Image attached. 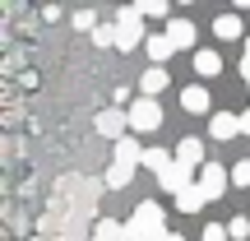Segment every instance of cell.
<instances>
[{"instance_id": "obj_10", "label": "cell", "mask_w": 250, "mask_h": 241, "mask_svg": "<svg viewBox=\"0 0 250 241\" xmlns=\"http://www.w3.org/2000/svg\"><path fill=\"white\" fill-rule=\"evenodd\" d=\"M181 107L195 111V116H204V111H208V88H204V84H190V88H181Z\"/></svg>"}, {"instance_id": "obj_27", "label": "cell", "mask_w": 250, "mask_h": 241, "mask_svg": "<svg viewBox=\"0 0 250 241\" xmlns=\"http://www.w3.org/2000/svg\"><path fill=\"white\" fill-rule=\"evenodd\" d=\"M162 241H186V237H176V232H167V237H162Z\"/></svg>"}, {"instance_id": "obj_8", "label": "cell", "mask_w": 250, "mask_h": 241, "mask_svg": "<svg viewBox=\"0 0 250 241\" xmlns=\"http://www.w3.org/2000/svg\"><path fill=\"white\" fill-rule=\"evenodd\" d=\"M176 162H181L186 172L204 167V144H199V139H181V144H176Z\"/></svg>"}, {"instance_id": "obj_2", "label": "cell", "mask_w": 250, "mask_h": 241, "mask_svg": "<svg viewBox=\"0 0 250 241\" xmlns=\"http://www.w3.org/2000/svg\"><path fill=\"white\" fill-rule=\"evenodd\" d=\"M139 5H125L116 14V51H134V46L144 42V23H139Z\"/></svg>"}, {"instance_id": "obj_14", "label": "cell", "mask_w": 250, "mask_h": 241, "mask_svg": "<svg viewBox=\"0 0 250 241\" xmlns=\"http://www.w3.org/2000/svg\"><path fill=\"white\" fill-rule=\"evenodd\" d=\"M116 162H121V167H139V162H144V149L130 139V134H125V139L116 144Z\"/></svg>"}, {"instance_id": "obj_18", "label": "cell", "mask_w": 250, "mask_h": 241, "mask_svg": "<svg viewBox=\"0 0 250 241\" xmlns=\"http://www.w3.org/2000/svg\"><path fill=\"white\" fill-rule=\"evenodd\" d=\"M98 14H93V9H74V33H98Z\"/></svg>"}, {"instance_id": "obj_23", "label": "cell", "mask_w": 250, "mask_h": 241, "mask_svg": "<svg viewBox=\"0 0 250 241\" xmlns=\"http://www.w3.org/2000/svg\"><path fill=\"white\" fill-rule=\"evenodd\" d=\"M232 186H250V158L232 162Z\"/></svg>"}, {"instance_id": "obj_16", "label": "cell", "mask_w": 250, "mask_h": 241, "mask_svg": "<svg viewBox=\"0 0 250 241\" xmlns=\"http://www.w3.org/2000/svg\"><path fill=\"white\" fill-rule=\"evenodd\" d=\"M195 70L204 74V79H213V74L223 70V56L218 51H195Z\"/></svg>"}, {"instance_id": "obj_3", "label": "cell", "mask_w": 250, "mask_h": 241, "mask_svg": "<svg viewBox=\"0 0 250 241\" xmlns=\"http://www.w3.org/2000/svg\"><path fill=\"white\" fill-rule=\"evenodd\" d=\"M158 125H162L158 98H134V102H130V130H134V134H148V130H158Z\"/></svg>"}, {"instance_id": "obj_5", "label": "cell", "mask_w": 250, "mask_h": 241, "mask_svg": "<svg viewBox=\"0 0 250 241\" xmlns=\"http://www.w3.org/2000/svg\"><path fill=\"white\" fill-rule=\"evenodd\" d=\"M236 134H241V116H232V111L208 116V139H236Z\"/></svg>"}, {"instance_id": "obj_20", "label": "cell", "mask_w": 250, "mask_h": 241, "mask_svg": "<svg viewBox=\"0 0 250 241\" xmlns=\"http://www.w3.org/2000/svg\"><path fill=\"white\" fill-rule=\"evenodd\" d=\"M139 14H144V19H167V14H171V5H167V0H144Z\"/></svg>"}, {"instance_id": "obj_13", "label": "cell", "mask_w": 250, "mask_h": 241, "mask_svg": "<svg viewBox=\"0 0 250 241\" xmlns=\"http://www.w3.org/2000/svg\"><path fill=\"white\" fill-rule=\"evenodd\" d=\"M144 167L158 172V176H167L171 167H176V153H162V149H144Z\"/></svg>"}, {"instance_id": "obj_4", "label": "cell", "mask_w": 250, "mask_h": 241, "mask_svg": "<svg viewBox=\"0 0 250 241\" xmlns=\"http://www.w3.org/2000/svg\"><path fill=\"white\" fill-rule=\"evenodd\" d=\"M227 181H232V172H223L218 162H204V167H199V190H204V199H218L227 190Z\"/></svg>"}, {"instance_id": "obj_19", "label": "cell", "mask_w": 250, "mask_h": 241, "mask_svg": "<svg viewBox=\"0 0 250 241\" xmlns=\"http://www.w3.org/2000/svg\"><path fill=\"white\" fill-rule=\"evenodd\" d=\"M171 51H176V46L167 42V33H158V37H148V56H153V61H167Z\"/></svg>"}, {"instance_id": "obj_22", "label": "cell", "mask_w": 250, "mask_h": 241, "mask_svg": "<svg viewBox=\"0 0 250 241\" xmlns=\"http://www.w3.org/2000/svg\"><path fill=\"white\" fill-rule=\"evenodd\" d=\"M227 237H236V241H250V218H232V223H227Z\"/></svg>"}, {"instance_id": "obj_12", "label": "cell", "mask_w": 250, "mask_h": 241, "mask_svg": "<svg viewBox=\"0 0 250 241\" xmlns=\"http://www.w3.org/2000/svg\"><path fill=\"white\" fill-rule=\"evenodd\" d=\"M213 33L223 37V42H236V37L246 42V28H241V19H236V14H218L213 19Z\"/></svg>"}, {"instance_id": "obj_17", "label": "cell", "mask_w": 250, "mask_h": 241, "mask_svg": "<svg viewBox=\"0 0 250 241\" xmlns=\"http://www.w3.org/2000/svg\"><path fill=\"white\" fill-rule=\"evenodd\" d=\"M130 176H134V167H121V162H111L107 186H111V190H125V186H130Z\"/></svg>"}, {"instance_id": "obj_26", "label": "cell", "mask_w": 250, "mask_h": 241, "mask_svg": "<svg viewBox=\"0 0 250 241\" xmlns=\"http://www.w3.org/2000/svg\"><path fill=\"white\" fill-rule=\"evenodd\" d=\"M241 134H250V111H246V116H241Z\"/></svg>"}, {"instance_id": "obj_1", "label": "cell", "mask_w": 250, "mask_h": 241, "mask_svg": "<svg viewBox=\"0 0 250 241\" xmlns=\"http://www.w3.org/2000/svg\"><path fill=\"white\" fill-rule=\"evenodd\" d=\"M125 232H130V241H162L167 237V209L153 204V199H144V204L130 214Z\"/></svg>"}, {"instance_id": "obj_21", "label": "cell", "mask_w": 250, "mask_h": 241, "mask_svg": "<svg viewBox=\"0 0 250 241\" xmlns=\"http://www.w3.org/2000/svg\"><path fill=\"white\" fill-rule=\"evenodd\" d=\"M93 46H116V23H102L93 33Z\"/></svg>"}, {"instance_id": "obj_15", "label": "cell", "mask_w": 250, "mask_h": 241, "mask_svg": "<svg viewBox=\"0 0 250 241\" xmlns=\"http://www.w3.org/2000/svg\"><path fill=\"white\" fill-rule=\"evenodd\" d=\"M176 209H181V214H199V209H204V190H199V181L176 195Z\"/></svg>"}, {"instance_id": "obj_24", "label": "cell", "mask_w": 250, "mask_h": 241, "mask_svg": "<svg viewBox=\"0 0 250 241\" xmlns=\"http://www.w3.org/2000/svg\"><path fill=\"white\" fill-rule=\"evenodd\" d=\"M199 241H227V227H218V223H208V227H204V237H199Z\"/></svg>"}, {"instance_id": "obj_6", "label": "cell", "mask_w": 250, "mask_h": 241, "mask_svg": "<svg viewBox=\"0 0 250 241\" xmlns=\"http://www.w3.org/2000/svg\"><path fill=\"white\" fill-rule=\"evenodd\" d=\"M93 125H98V134H107V139H116V144H121V139H125L121 130L130 125V116H121L116 107H107V111H98V121H93Z\"/></svg>"}, {"instance_id": "obj_7", "label": "cell", "mask_w": 250, "mask_h": 241, "mask_svg": "<svg viewBox=\"0 0 250 241\" xmlns=\"http://www.w3.org/2000/svg\"><path fill=\"white\" fill-rule=\"evenodd\" d=\"M167 42L176 46V51H190V46H195V23H186V19H167Z\"/></svg>"}, {"instance_id": "obj_9", "label": "cell", "mask_w": 250, "mask_h": 241, "mask_svg": "<svg viewBox=\"0 0 250 241\" xmlns=\"http://www.w3.org/2000/svg\"><path fill=\"white\" fill-rule=\"evenodd\" d=\"M162 88H167V70H162V65H153V70L139 74V98H158Z\"/></svg>"}, {"instance_id": "obj_25", "label": "cell", "mask_w": 250, "mask_h": 241, "mask_svg": "<svg viewBox=\"0 0 250 241\" xmlns=\"http://www.w3.org/2000/svg\"><path fill=\"white\" fill-rule=\"evenodd\" d=\"M241 79L250 84V37H246V42H241Z\"/></svg>"}, {"instance_id": "obj_11", "label": "cell", "mask_w": 250, "mask_h": 241, "mask_svg": "<svg viewBox=\"0 0 250 241\" xmlns=\"http://www.w3.org/2000/svg\"><path fill=\"white\" fill-rule=\"evenodd\" d=\"M93 241H130V232H125V223H116V218H98L93 223Z\"/></svg>"}]
</instances>
